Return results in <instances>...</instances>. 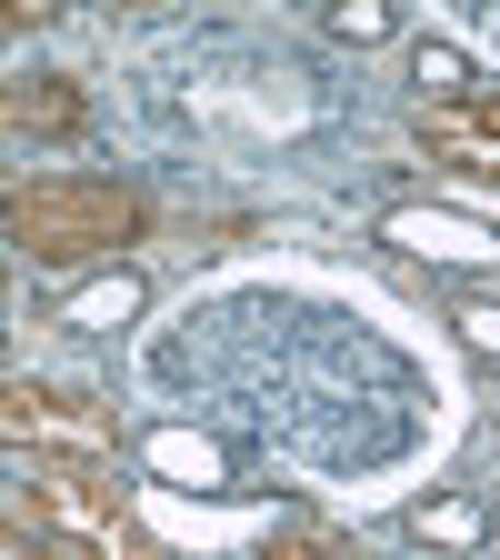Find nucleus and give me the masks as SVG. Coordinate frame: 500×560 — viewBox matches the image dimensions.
Returning <instances> with one entry per match:
<instances>
[{"label": "nucleus", "instance_id": "1", "mask_svg": "<svg viewBox=\"0 0 500 560\" xmlns=\"http://www.w3.org/2000/svg\"><path fill=\"white\" fill-rule=\"evenodd\" d=\"M151 200L130 180H101V171H50V180H21L11 190V250L21 260H111L140 241Z\"/></svg>", "mask_w": 500, "mask_h": 560}, {"label": "nucleus", "instance_id": "2", "mask_svg": "<svg viewBox=\"0 0 500 560\" xmlns=\"http://www.w3.org/2000/svg\"><path fill=\"white\" fill-rule=\"evenodd\" d=\"M0 431H11L31 460H111L120 451V410L101 390H60V381H11V400H0Z\"/></svg>", "mask_w": 500, "mask_h": 560}, {"label": "nucleus", "instance_id": "3", "mask_svg": "<svg viewBox=\"0 0 500 560\" xmlns=\"http://www.w3.org/2000/svg\"><path fill=\"white\" fill-rule=\"evenodd\" d=\"M21 511H31L50 540H81V550H101V560L130 540V501H120L111 480H91V460H31Z\"/></svg>", "mask_w": 500, "mask_h": 560}, {"label": "nucleus", "instance_id": "4", "mask_svg": "<svg viewBox=\"0 0 500 560\" xmlns=\"http://www.w3.org/2000/svg\"><path fill=\"white\" fill-rule=\"evenodd\" d=\"M420 140H431L441 161L500 171V101H480V91H451V101H420Z\"/></svg>", "mask_w": 500, "mask_h": 560}, {"label": "nucleus", "instance_id": "5", "mask_svg": "<svg viewBox=\"0 0 500 560\" xmlns=\"http://www.w3.org/2000/svg\"><path fill=\"white\" fill-rule=\"evenodd\" d=\"M11 130H81V81H60V70H40V81L11 91Z\"/></svg>", "mask_w": 500, "mask_h": 560}, {"label": "nucleus", "instance_id": "6", "mask_svg": "<svg viewBox=\"0 0 500 560\" xmlns=\"http://www.w3.org/2000/svg\"><path fill=\"white\" fill-rule=\"evenodd\" d=\"M391 241H420V250H461V260H490L500 241L470 231V221H391Z\"/></svg>", "mask_w": 500, "mask_h": 560}, {"label": "nucleus", "instance_id": "7", "mask_svg": "<svg viewBox=\"0 0 500 560\" xmlns=\"http://www.w3.org/2000/svg\"><path fill=\"white\" fill-rule=\"evenodd\" d=\"M410 530H420V540H480V501H420Z\"/></svg>", "mask_w": 500, "mask_h": 560}, {"label": "nucleus", "instance_id": "8", "mask_svg": "<svg viewBox=\"0 0 500 560\" xmlns=\"http://www.w3.org/2000/svg\"><path fill=\"white\" fill-rule=\"evenodd\" d=\"M130 301H140V280H111V291H81V301L60 311V320H81V330H111V320H120Z\"/></svg>", "mask_w": 500, "mask_h": 560}, {"label": "nucleus", "instance_id": "9", "mask_svg": "<svg viewBox=\"0 0 500 560\" xmlns=\"http://www.w3.org/2000/svg\"><path fill=\"white\" fill-rule=\"evenodd\" d=\"M461 330H470V350H500V301H461Z\"/></svg>", "mask_w": 500, "mask_h": 560}, {"label": "nucleus", "instance_id": "10", "mask_svg": "<svg viewBox=\"0 0 500 560\" xmlns=\"http://www.w3.org/2000/svg\"><path fill=\"white\" fill-rule=\"evenodd\" d=\"M11 560H101V550H81V540H50V530H40V540H21Z\"/></svg>", "mask_w": 500, "mask_h": 560}, {"label": "nucleus", "instance_id": "11", "mask_svg": "<svg viewBox=\"0 0 500 560\" xmlns=\"http://www.w3.org/2000/svg\"><path fill=\"white\" fill-rule=\"evenodd\" d=\"M260 560H340V550H321V540H270Z\"/></svg>", "mask_w": 500, "mask_h": 560}]
</instances>
